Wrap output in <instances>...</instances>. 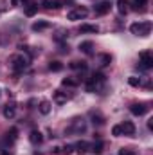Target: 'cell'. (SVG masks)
Returning <instances> with one entry per match:
<instances>
[{"label": "cell", "mask_w": 153, "mask_h": 155, "mask_svg": "<svg viewBox=\"0 0 153 155\" xmlns=\"http://www.w3.org/2000/svg\"><path fill=\"white\" fill-rule=\"evenodd\" d=\"M85 128L86 126H85V121L83 119H74L72 121V126L69 128V132L70 134H81V132H85Z\"/></svg>", "instance_id": "ba28073f"}, {"label": "cell", "mask_w": 153, "mask_h": 155, "mask_svg": "<svg viewBox=\"0 0 153 155\" xmlns=\"http://www.w3.org/2000/svg\"><path fill=\"white\" fill-rule=\"evenodd\" d=\"M108 61H110V56H103V65H108Z\"/></svg>", "instance_id": "1f68e13d"}, {"label": "cell", "mask_w": 153, "mask_h": 155, "mask_svg": "<svg viewBox=\"0 0 153 155\" xmlns=\"http://www.w3.org/2000/svg\"><path fill=\"white\" fill-rule=\"evenodd\" d=\"M43 5H45L47 9H60V7H61V2H60V0H47Z\"/></svg>", "instance_id": "ac0fdd59"}, {"label": "cell", "mask_w": 153, "mask_h": 155, "mask_svg": "<svg viewBox=\"0 0 153 155\" xmlns=\"http://www.w3.org/2000/svg\"><path fill=\"white\" fill-rule=\"evenodd\" d=\"M29 141H31L33 144H41V141H43L41 132H40V130H33V132L29 134Z\"/></svg>", "instance_id": "7c38bea8"}, {"label": "cell", "mask_w": 153, "mask_h": 155, "mask_svg": "<svg viewBox=\"0 0 153 155\" xmlns=\"http://www.w3.org/2000/svg\"><path fill=\"white\" fill-rule=\"evenodd\" d=\"M67 99H69V97H67L65 92H61V90H56V92H54V101H56V103L63 105V103H67Z\"/></svg>", "instance_id": "5bb4252c"}, {"label": "cell", "mask_w": 153, "mask_h": 155, "mask_svg": "<svg viewBox=\"0 0 153 155\" xmlns=\"http://www.w3.org/2000/svg\"><path fill=\"white\" fill-rule=\"evenodd\" d=\"M112 135H115V137H121V135H122V132H121V124H115L114 128H112Z\"/></svg>", "instance_id": "f546056e"}, {"label": "cell", "mask_w": 153, "mask_h": 155, "mask_svg": "<svg viewBox=\"0 0 153 155\" xmlns=\"http://www.w3.org/2000/svg\"><path fill=\"white\" fill-rule=\"evenodd\" d=\"M148 128H150V130H153V119H150V121H148Z\"/></svg>", "instance_id": "d6a6232c"}, {"label": "cell", "mask_w": 153, "mask_h": 155, "mask_svg": "<svg viewBox=\"0 0 153 155\" xmlns=\"http://www.w3.org/2000/svg\"><path fill=\"white\" fill-rule=\"evenodd\" d=\"M38 13V5H27V9H25V16H34Z\"/></svg>", "instance_id": "44dd1931"}, {"label": "cell", "mask_w": 153, "mask_h": 155, "mask_svg": "<svg viewBox=\"0 0 153 155\" xmlns=\"http://www.w3.org/2000/svg\"><path fill=\"white\" fill-rule=\"evenodd\" d=\"M86 15H88V9L83 7V5H77V7L70 9V11L67 13V18L72 20V22H76V20H83V18H86Z\"/></svg>", "instance_id": "277c9868"}, {"label": "cell", "mask_w": 153, "mask_h": 155, "mask_svg": "<svg viewBox=\"0 0 153 155\" xmlns=\"http://www.w3.org/2000/svg\"><path fill=\"white\" fill-rule=\"evenodd\" d=\"M128 83H130L132 87H139V85H141V78H137V76H130V78H128Z\"/></svg>", "instance_id": "484cf974"}, {"label": "cell", "mask_w": 153, "mask_h": 155, "mask_svg": "<svg viewBox=\"0 0 153 155\" xmlns=\"http://www.w3.org/2000/svg\"><path fill=\"white\" fill-rule=\"evenodd\" d=\"M61 85H63V87H77V81L72 79V78H65V79L61 81Z\"/></svg>", "instance_id": "603a6c76"}, {"label": "cell", "mask_w": 153, "mask_h": 155, "mask_svg": "<svg viewBox=\"0 0 153 155\" xmlns=\"http://www.w3.org/2000/svg\"><path fill=\"white\" fill-rule=\"evenodd\" d=\"M130 31L135 36H148L151 33V22H135L130 25Z\"/></svg>", "instance_id": "7a4b0ae2"}, {"label": "cell", "mask_w": 153, "mask_h": 155, "mask_svg": "<svg viewBox=\"0 0 153 155\" xmlns=\"http://www.w3.org/2000/svg\"><path fill=\"white\" fill-rule=\"evenodd\" d=\"M58 155H69L72 153V146H65V148H58V152H56Z\"/></svg>", "instance_id": "4316f807"}, {"label": "cell", "mask_w": 153, "mask_h": 155, "mask_svg": "<svg viewBox=\"0 0 153 155\" xmlns=\"http://www.w3.org/2000/svg\"><path fill=\"white\" fill-rule=\"evenodd\" d=\"M148 110H150V107L144 105V103H133V105L130 107V112H132L133 116H144Z\"/></svg>", "instance_id": "52a82bcc"}, {"label": "cell", "mask_w": 153, "mask_h": 155, "mask_svg": "<svg viewBox=\"0 0 153 155\" xmlns=\"http://www.w3.org/2000/svg\"><path fill=\"white\" fill-rule=\"evenodd\" d=\"M2 155H11L9 152H2Z\"/></svg>", "instance_id": "836d02e7"}, {"label": "cell", "mask_w": 153, "mask_h": 155, "mask_svg": "<svg viewBox=\"0 0 153 155\" xmlns=\"http://www.w3.org/2000/svg\"><path fill=\"white\" fill-rule=\"evenodd\" d=\"M117 155H137V152L135 150H130V148H121Z\"/></svg>", "instance_id": "83f0119b"}, {"label": "cell", "mask_w": 153, "mask_h": 155, "mask_svg": "<svg viewBox=\"0 0 153 155\" xmlns=\"http://www.w3.org/2000/svg\"><path fill=\"white\" fill-rule=\"evenodd\" d=\"M50 103L49 101H41L40 103V107H38V110H40V114H43V116H47V114H50Z\"/></svg>", "instance_id": "9a60e30c"}, {"label": "cell", "mask_w": 153, "mask_h": 155, "mask_svg": "<svg viewBox=\"0 0 153 155\" xmlns=\"http://www.w3.org/2000/svg\"><path fill=\"white\" fill-rule=\"evenodd\" d=\"M47 27H49V22H34V24L31 25L33 31H43V29H47Z\"/></svg>", "instance_id": "ffe728a7"}, {"label": "cell", "mask_w": 153, "mask_h": 155, "mask_svg": "<svg viewBox=\"0 0 153 155\" xmlns=\"http://www.w3.org/2000/svg\"><path fill=\"white\" fill-rule=\"evenodd\" d=\"M27 65H29V58L24 56V54H15V56L11 58V69H13V72H16V74L24 72V71L27 69Z\"/></svg>", "instance_id": "6da1fadb"}, {"label": "cell", "mask_w": 153, "mask_h": 155, "mask_svg": "<svg viewBox=\"0 0 153 155\" xmlns=\"http://www.w3.org/2000/svg\"><path fill=\"white\" fill-rule=\"evenodd\" d=\"M70 67H72V69H81V71H86V63H83V61H72V63H70Z\"/></svg>", "instance_id": "d4e9b609"}, {"label": "cell", "mask_w": 153, "mask_h": 155, "mask_svg": "<svg viewBox=\"0 0 153 155\" xmlns=\"http://www.w3.org/2000/svg\"><path fill=\"white\" fill-rule=\"evenodd\" d=\"M105 81H106L105 74L96 72V74H92V78L88 79V83H86V90H88V92H96V90H99V88L105 85Z\"/></svg>", "instance_id": "3957f363"}, {"label": "cell", "mask_w": 153, "mask_h": 155, "mask_svg": "<svg viewBox=\"0 0 153 155\" xmlns=\"http://www.w3.org/2000/svg\"><path fill=\"white\" fill-rule=\"evenodd\" d=\"M49 71L60 72V71H63V63H61V61H50V63H49Z\"/></svg>", "instance_id": "d6986e66"}, {"label": "cell", "mask_w": 153, "mask_h": 155, "mask_svg": "<svg viewBox=\"0 0 153 155\" xmlns=\"http://www.w3.org/2000/svg\"><path fill=\"white\" fill-rule=\"evenodd\" d=\"M117 11L121 15H126L128 13V2L126 0H117Z\"/></svg>", "instance_id": "e0dca14e"}, {"label": "cell", "mask_w": 153, "mask_h": 155, "mask_svg": "<svg viewBox=\"0 0 153 155\" xmlns=\"http://www.w3.org/2000/svg\"><path fill=\"white\" fill-rule=\"evenodd\" d=\"M92 119H94V124L97 123V124H103L105 121H103V117H99V116H96V114H92Z\"/></svg>", "instance_id": "4dcf8cb0"}, {"label": "cell", "mask_w": 153, "mask_h": 155, "mask_svg": "<svg viewBox=\"0 0 153 155\" xmlns=\"http://www.w3.org/2000/svg\"><path fill=\"white\" fill-rule=\"evenodd\" d=\"M121 132H122V135H133L135 134V124L132 121H124L121 124Z\"/></svg>", "instance_id": "9c48e42d"}, {"label": "cell", "mask_w": 153, "mask_h": 155, "mask_svg": "<svg viewBox=\"0 0 153 155\" xmlns=\"http://www.w3.org/2000/svg\"><path fill=\"white\" fill-rule=\"evenodd\" d=\"M15 116H16V105L15 103H7L4 107V117L5 119H13Z\"/></svg>", "instance_id": "30bf717a"}, {"label": "cell", "mask_w": 153, "mask_h": 155, "mask_svg": "<svg viewBox=\"0 0 153 155\" xmlns=\"http://www.w3.org/2000/svg\"><path fill=\"white\" fill-rule=\"evenodd\" d=\"M146 2L148 0H133V9H141V11H144V5H146Z\"/></svg>", "instance_id": "7402d4cb"}, {"label": "cell", "mask_w": 153, "mask_h": 155, "mask_svg": "<svg viewBox=\"0 0 153 155\" xmlns=\"http://www.w3.org/2000/svg\"><path fill=\"white\" fill-rule=\"evenodd\" d=\"M96 15H99V16H103V15H106V13H110V9H112V2L110 0H101L99 4H96Z\"/></svg>", "instance_id": "8992f818"}, {"label": "cell", "mask_w": 153, "mask_h": 155, "mask_svg": "<svg viewBox=\"0 0 153 155\" xmlns=\"http://www.w3.org/2000/svg\"><path fill=\"white\" fill-rule=\"evenodd\" d=\"M16 134H18V130H16V128H11V130L7 132V141H11V143L16 141Z\"/></svg>", "instance_id": "cb8c5ba5"}, {"label": "cell", "mask_w": 153, "mask_h": 155, "mask_svg": "<svg viewBox=\"0 0 153 155\" xmlns=\"http://www.w3.org/2000/svg\"><path fill=\"white\" fill-rule=\"evenodd\" d=\"M139 63H141V67L142 69H151L153 67V54L150 51H142L141 54H139Z\"/></svg>", "instance_id": "5b68a950"}, {"label": "cell", "mask_w": 153, "mask_h": 155, "mask_svg": "<svg viewBox=\"0 0 153 155\" xmlns=\"http://www.w3.org/2000/svg\"><path fill=\"white\" fill-rule=\"evenodd\" d=\"M103 146H105V144H103L101 141H97V143L92 146V152H96V153H101V152H103Z\"/></svg>", "instance_id": "f1b7e54d"}, {"label": "cell", "mask_w": 153, "mask_h": 155, "mask_svg": "<svg viewBox=\"0 0 153 155\" xmlns=\"http://www.w3.org/2000/svg\"><path fill=\"white\" fill-rule=\"evenodd\" d=\"M88 148H90V144H88L86 141H79V143L76 144L77 153H86V152H88Z\"/></svg>", "instance_id": "2e32d148"}, {"label": "cell", "mask_w": 153, "mask_h": 155, "mask_svg": "<svg viewBox=\"0 0 153 155\" xmlns=\"http://www.w3.org/2000/svg\"><path fill=\"white\" fill-rule=\"evenodd\" d=\"M79 31H81V33H94V35H96V33H99V27H97V25H90V24H83V25L79 27Z\"/></svg>", "instance_id": "4fadbf2b"}, {"label": "cell", "mask_w": 153, "mask_h": 155, "mask_svg": "<svg viewBox=\"0 0 153 155\" xmlns=\"http://www.w3.org/2000/svg\"><path fill=\"white\" fill-rule=\"evenodd\" d=\"M79 51L85 52V54H88V56H92V54H94V43L88 41V40H86V41H81V43H79Z\"/></svg>", "instance_id": "8fae6325"}]
</instances>
